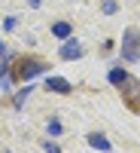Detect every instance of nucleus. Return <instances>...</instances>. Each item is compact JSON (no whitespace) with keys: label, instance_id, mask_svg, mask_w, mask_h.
<instances>
[{"label":"nucleus","instance_id":"obj_1","mask_svg":"<svg viewBox=\"0 0 140 153\" xmlns=\"http://www.w3.org/2000/svg\"><path fill=\"white\" fill-rule=\"evenodd\" d=\"M122 58L125 61H137L140 58V31L137 28H128L122 37Z\"/></svg>","mask_w":140,"mask_h":153},{"label":"nucleus","instance_id":"obj_8","mask_svg":"<svg viewBox=\"0 0 140 153\" xmlns=\"http://www.w3.org/2000/svg\"><path fill=\"white\" fill-rule=\"evenodd\" d=\"M52 34H55V37H70V25H67V22H58L55 28H52Z\"/></svg>","mask_w":140,"mask_h":153},{"label":"nucleus","instance_id":"obj_14","mask_svg":"<svg viewBox=\"0 0 140 153\" xmlns=\"http://www.w3.org/2000/svg\"><path fill=\"white\" fill-rule=\"evenodd\" d=\"M3 52H6V46H3V40H0V55H3Z\"/></svg>","mask_w":140,"mask_h":153},{"label":"nucleus","instance_id":"obj_12","mask_svg":"<svg viewBox=\"0 0 140 153\" xmlns=\"http://www.w3.org/2000/svg\"><path fill=\"white\" fill-rule=\"evenodd\" d=\"M49 132L58 135V132H61V123H58V120H52V123H49Z\"/></svg>","mask_w":140,"mask_h":153},{"label":"nucleus","instance_id":"obj_5","mask_svg":"<svg viewBox=\"0 0 140 153\" xmlns=\"http://www.w3.org/2000/svg\"><path fill=\"white\" fill-rule=\"evenodd\" d=\"M79 55H82V46L76 43V40H73V43H64V46H61V58H67V61H70V58H79Z\"/></svg>","mask_w":140,"mask_h":153},{"label":"nucleus","instance_id":"obj_9","mask_svg":"<svg viewBox=\"0 0 140 153\" xmlns=\"http://www.w3.org/2000/svg\"><path fill=\"white\" fill-rule=\"evenodd\" d=\"M125 76H128V74H125L122 68H113V71H110V83H116V86H119V83L125 80Z\"/></svg>","mask_w":140,"mask_h":153},{"label":"nucleus","instance_id":"obj_15","mask_svg":"<svg viewBox=\"0 0 140 153\" xmlns=\"http://www.w3.org/2000/svg\"><path fill=\"white\" fill-rule=\"evenodd\" d=\"M28 3H31V6H40V0H28Z\"/></svg>","mask_w":140,"mask_h":153},{"label":"nucleus","instance_id":"obj_4","mask_svg":"<svg viewBox=\"0 0 140 153\" xmlns=\"http://www.w3.org/2000/svg\"><path fill=\"white\" fill-rule=\"evenodd\" d=\"M46 89H49V92H58V95H67L70 92V83L61 80V76H52V80H46Z\"/></svg>","mask_w":140,"mask_h":153},{"label":"nucleus","instance_id":"obj_10","mask_svg":"<svg viewBox=\"0 0 140 153\" xmlns=\"http://www.w3.org/2000/svg\"><path fill=\"white\" fill-rule=\"evenodd\" d=\"M116 12V0H104V16H113Z\"/></svg>","mask_w":140,"mask_h":153},{"label":"nucleus","instance_id":"obj_11","mask_svg":"<svg viewBox=\"0 0 140 153\" xmlns=\"http://www.w3.org/2000/svg\"><path fill=\"white\" fill-rule=\"evenodd\" d=\"M28 95H31V89H21V92L15 95V107H21V104H24V98H28Z\"/></svg>","mask_w":140,"mask_h":153},{"label":"nucleus","instance_id":"obj_3","mask_svg":"<svg viewBox=\"0 0 140 153\" xmlns=\"http://www.w3.org/2000/svg\"><path fill=\"white\" fill-rule=\"evenodd\" d=\"M119 86H125V98H128V107H137V89H140V83L134 80V76H125Z\"/></svg>","mask_w":140,"mask_h":153},{"label":"nucleus","instance_id":"obj_6","mask_svg":"<svg viewBox=\"0 0 140 153\" xmlns=\"http://www.w3.org/2000/svg\"><path fill=\"white\" fill-rule=\"evenodd\" d=\"M88 144L97 147V150H110V141H107L104 135H88Z\"/></svg>","mask_w":140,"mask_h":153},{"label":"nucleus","instance_id":"obj_2","mask_svg":"<svg viewBox=\"0 0 140 153\" xmlns=\"http://www.w3.org/2000/svg\"><path fill=\"white\" fill-rule=\"evenodd\" d=\"M46 71V65L40 58H21L18 65H15V76L18 80H31V76H37V74H43Z\"/></svg>","mask_w":140,"mask_h":153},{"label":"nucleus","instance_id":"obj_7","mask_svg":"<svg viewBox=\"0 0 140 153\" xmlns=\"http://www.w3.org/2000/svg\"><path fill=\"white\" fill-rule=\"evenodd\" d=\"M9 86H12V76H9V68H6V65H0V89H3V92H9Z\"/></svg>","mask_w":140,"mask_h":153},{"label":"nucleus","instance_id":"obj_13","mask_svg":"<svg viewBox=\"0 0 140 153\" xmlns=\"http://www.w3.org/2000/svg\"><path fill=\"white\" fill-rule=\"evenodd\" d=\"M43 147H46V150H49V153H61V147H58V144H52V141H46V144H43Z\"/></svg>","mask_w":140,"mask_h":153}]
</instances>
